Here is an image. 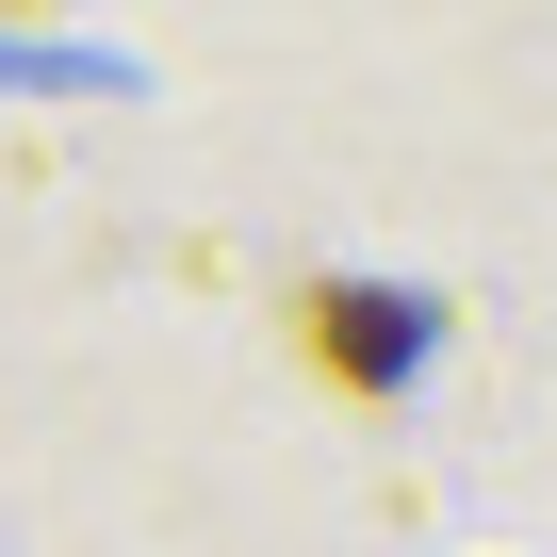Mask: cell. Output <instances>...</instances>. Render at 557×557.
Segmentation results:
<instances>
[{"mask_svg":"<svg viewBox=\"0 0 557 557\" xmlns=\"http://www.w3.org/2000/svg\"><path fill=\"white\" fill-rule=\"evenodd\" d=\"M312 312H329V361H361V377L410 361V296H312Z\"/></svg>","mask_w":557,"mask_h":557,"instance_id":"6da1fadb","label":"cell"}]
</instances>
